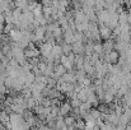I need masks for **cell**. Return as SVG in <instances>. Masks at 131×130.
I'll return each instance as SVG.
<instances>
[{"instance_id": "1", "label": "cell", "mask_w": 131, "mask_h": 130, "mask_svg": "<svg viewBox=\"0 0 131 130\" xmlns=\"http://www.w3.org/2000/svg\"><path fill=\"white\" fill-rule=\"evenodd\" d=\"M70 110V106L69 105H64L62 106V108H61V114L62 115H65V114H68V111Z\"/></svg>"}, {"instance_id": "2", "label": "cell", "mask_w": 131, "mask_h": 130, "mask_svg": "<svg viewBox=\"0 0 131 130\" xmlns=\"http://www.w3.org/2000/svg\"><path fill=\"white\" fill-rule=\"evenodd\" d=\"M65 123H66V125L71 126L73 123H74V119H73V117H68V119H65Z\"/></svg>"}]
</instances>
